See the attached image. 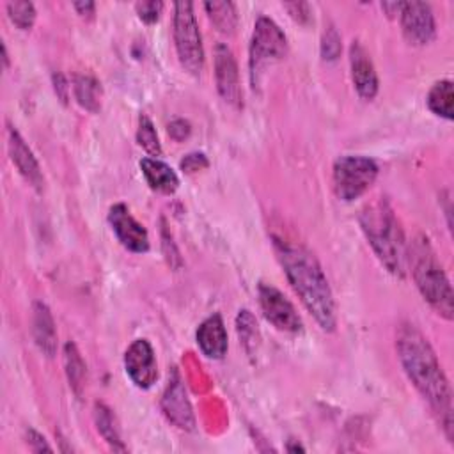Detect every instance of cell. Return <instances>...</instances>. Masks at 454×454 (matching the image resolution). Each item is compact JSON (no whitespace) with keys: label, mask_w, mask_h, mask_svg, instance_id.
<instances>
[{"label":"cell","mask_w":454,"mask_h":454,"mask_svg":"<svg viewBox=\"0 0 454 454\" xmlns=\"http://www.w3.org/2000/svg\"><path fill=\"white\" fill-rule=\"evenodd\" d=\"M395 346L399 362L406 376L419 390V394L424 397V401H427L445 436L452 442V390L431 344L417 326L404 323L397 330Z\"/></svg>","instance_id":"cell-1"},{"label":"cell","mask_w":454,"mask_h":454,"mask_svg":"<svg viewBox=\"0 0 454 454\" xmlns=\"http://www.w3.org/2000/svg\"><path fill=\"white\" fill-rule=\"evenodd\" d=\"M273 247L291 287L305 309L325 332H333L337 325L335 300L326 275L314 254L303 245L280 238H273Z\"/></svg>","instance_id":"cell-2"},{"label":"cell","mask_w":454,"mask_h":454,"mask_svg":"<svg viewBox=\"0 0 454 454\" xmlns=\"http://www.w3.org/2000/svg\"><path fill=\"white\" fill-rule=\"evenodd\" d=\"M360 227L380 259L394 277L403 278L408 264V247L401 223L385 197L367 204L358 216Z\"/></svg>","instance_id":"cell-3"},{"label":"cell","mask_w":454,"mask_h":454,"mask_svg":"<svg viewBox=\"0 0 454 454\" xmlns=\"http://www.w3.org/2000/svg\"><path fill=\"white\" fill-rule=\"evenodd\" d=\"M408 261L415 286L422 298L438 316L450 321L454 316L452 287L426 236H419L413 241L411 248L408 250Z\"/></svg>","instance_id":"cell-4"},{"label":"cell","mask_w":454,"mask_h":454,"mask_svg":"<svg viewBox=\"0 0 454 454\" xmlns=\"http://www.w3.org/2000/svg\"><path fill=\"white\" fill-rule=\"evenodd\" d=\"M287 53V39L280 27L266 18L259 16L252 32L250 39V53H248V64H250V80L255 89L259 85L261 74L268 66L280 60Z\"/></svg>","instance_id":"cell-5"},{"label":"cell","mask_w":454,"mask_h":454,"mask_svg":"<svg viewBox=\"0 0 454 454\" xmlns=\"http://www.w3.org/2000/svg\"><path fill=\"white\" fill-rule=\"evenodd\" d=\"M174 43L181 66L199 74L204 67V48L192 2L174 4Z\"/></svg>","instance_id":"cell-6"},{"label":"cell","mask_w":454,"mask_h":454,"mask_svg":"<svg viewBox=\"0 0 454 454\" xmlns=\"http://www.w3.org/2000/svg\"><path fill=\"white\" fill-rule=\"evenodd\" d=\"M376 177L378 165L367 156L346 154L333 163V192L344 202H351L364 195Z\"/></svg>","instance_id":"cell-7"},{"label":"cell","mask_w":454,"mask_h":454,"mask_svg":"<svg viewBox=\"0 0 454 454\" xmlns=\"http://www.w3.org/2000/svg\"><path fill=\"white\" fill-rule=\"evenodd\" d=\"M401 28L404 39L413 46L429 44L434 39L436 27L431 5L426 2H403Z\"/></svg>","instance_id":"cell-8"},{"label":"cell","mask_w":454,"mask_h":454,"mask_svg":"<svg viewBox=\"0 0 454 454\" xmlns=\"http://www.w3.org/2000/svg\"><path fill=\"white\" fill-rule=\"evenodd\" d=\"M259 305L264 317L282 332H300L301 319L293 303L273 286L261 284L257 289Z\"/></svg>","instance_id":"cell-9"},{"label":"cell","mask_w":454,"mask_h":454,"mask_svg":"<svg viewBox=\"0 0 454 454\" xmlns=\"http://www.w3.org/2000/svg\"><path fill=\"white\" fill-rule=\"evenodd\" d=\"M161 410L168 422H172L176 427L183 431H193L195 429V417L193 410L186 394V388L183 385V380L177 371H172V376L168 380V385L161 397Z\"/></svg>","instance_id":"cell-10"},{"label":"cell","mask_w":454,"mask_h":454,"mask_svg":"<svg viewBox=\"0 0 454 454\" xmlns=\"http://www.w3.org/2000/svg\"><path fill=\"white\" fill-rule=\"evenodd\" d=\"M124 369L138 388H149L158 378L154 349L145 339H137L124 353Z\"/></svg>","instance_id":"cell-11"},{"label":"cell","mask_w":454,"mask_h":454,"mask_svg":"<svg viewBox=\"0 0 454 454\" xmlns=\"http://www.w3.org/2000/svg\"><path fill=\"white\" fill-rule=\"evenodd\" d=\"M215 80L222 99L236 108L243 105V92L239 85L238 64L232 51L225 44L215 48Z\"/></svg>","instance_id":"cell-12"},{"label":"cell","mask_w":454,"mask_h":454,"mask_svg":"<svg viewBox=\"0 0 454 454\" xmlns=\"http://www.w3.org/2000/svg\"><path fill=\"white\" fill-rule=\"evenodd\" d=\"M108 223L124 248L135 254H144L149 250L147 231L131 216L126 204H115L110 207Z\"/></svg>","instance_id":"cell-13"},{"label":"cell","mask_w":454,"mask_h":454,"mask_svg":"<svg viewBox=\"0 0 454 454\" xmlns=\"http://www.w3.org/2000/svg\"><path fill=\"white\" fill-rule=\"evenodd\" d=\"M349 67L356 92L364 99H372L378 92V74L369 53L360 44V41H353L349 46Z\"/></svg>","instance_id":"cell-14"},{"label":"cell","mask_w":454,"mask_h":454,"mask_svg":"<svg viewBox=\"0 0 454 454\" xmlns=\"http://www.w3.org/2000/svg\"><path fill=\"white\" fill-rule=\"evenodd\" d=\"M7 147H9L11 160L16 165L18 172L25 177V181L28 184L41 190L44 184V177L39 168V163H37L34 153L30 151V147L21 138V135L12 126L7 128Z\"/></svg>","instance_id":"cell-15"},{"label":"cell","mask_w":454,"mask_h":454,"mask_svg":"<svg viewBox=\"0 0 454 454\" xmlns=\"http://www.w3.org/2000/svg\"><path fill=\"white\" fill-rule=\"evenodd\" d=\"M32 333L43 355L51 358L57 353V330L53 316L46 303L35 301L32 309Z\"/></svg>","instance_id":"cell-16"},{"label":"cell","mask_w":454,"mask_h":454,"mask_svg":"<svg viewBox=\"0 0 454 454\" xmlns=\"http://www.w3.org/2000/svg\"><path fill=\"white\" fill-rule=\"evenodd\" d=\"M197 344L207 358H222L227 351V332L218 314L204 319L197 330Z\"/></svg>","instance_id":"cell-17"},{"label":"cell","mask_w":454,"mask_h":454,"mask_svg":"<svg viewBox=\"0 0 454 454\" xmlns=\"http://www.w3.org/2000/svg\"><path fill=\"white\" fill-rule=\"evenodd\" d=\"M140 168H142V174L147 181V184L160 192V193H174L179 186V177L177 174L161 160L158 158H142L140 161Z\"/></svg>","instance_id":"cell-18"},{"label":"cell","mask_w":454,"mask_h":454,"mask_svg":"<svg viewBox=\"0 0 454 454\" xmlns=\"http://www.w3.org/2000/svg\"><path fill=\"white\" fill-rule=\"evenodd\" d=\"M73 92L78 105L89 112L101 108V85L90 74H76L73 78Z\"/></svg>","instance_id":"cell-19"},{"label":"cell","mask_w":454,"mask_h":454,"mask_svg":"<svg viewBox=\"0 0 454 454\" xmlns=\"http://www.w3.org/2000/svg\"><path fill=\"white\" fill-rule=\"evenodd\" d=\"M427 106L433 114L450 121L454 114V89L450 80L436 82L427 94Z\"/></svg>","instance_id":"cell-20"},{"label":"cell","mask_w":454,"mask_h":454,"mask_svg":"<svg viewBox=\"0 0 454 454\" xmlns=\"http://www.w3.org/2000/svg\"><path fill=\"white\" fill-rule=\"evenodd\" d=\"M64 367L69 380V387L74 390L76 395H80L85 387L87 371H85V362L73 342H67L64 346Z\"/></svg>","instance_id":"cell-21"},{"label":"cell","mask_w":454,"mask_h":454,"mask_svg":"<svg viewBox=\"0 0 454 454\" xmlns=\"http://www.w3.org/2000/svg\"><path fill=\"white\" fill-rule=\"evenodd\" d=\"M204 9L211 20V23L222 34H234L238 27V12L232 2H206Z\"/></svg>","instance_id":"cell-22"},{"label":"cell","mask_w":454,"mask_h":454,"mask_svg":"<svg viewBox=\"0 0 454 454\" xmlns=\"http://www.w3.org/2000/svg\"><path fill=\"white\" fill-rule=\"evenodd\" d=\"M94 420H96V427L99 431V434L105 438V442L114 449V450H126L122 440H121V434H119V429H117V422H115V417L112 415V411L98 403L94 406Z\"/></svg>","instance_id":"cell-23"},{"label":"cell","mask_w":454,"mask_h":454,"mask_svg":"<svg viewBox=\"0 0 454 454\" xmlns=\"http://www.w3.org/2000/svg\"><path fill=\"white\" fill-rule=\"evenodd\" d=\"M137 142L142 149H145V153H149L151 156H160L161 154V144L158 138V133L151 122V119L147 115H140L138 117V129H137Z\"/></svg>","instance_id":"cell-24"},{"label":"cell","mask_w":454,"mask_h":454,"mask_svg":"<svg viewBox=\"0 0 454 454\" xmlns=\"http://www.w3.org/2000/svg\"><path fill=\"white\" fill-rule=\"evenodd\" d=\"M9 20L21 30H30L35 21V7L32 2H9Z\"/></svg>","instance_id":"cell-25"},{"label":"cell","mask_w":454,"mask_h":454,"mask_svg":"<svg viewBox=\"0 0 454 454\" xmlns=\"http://www.w3.org/2000/svg\"><path fill=\"white\" fill-rule=\"evenodd\" d=\"M340 35L339 32L335 30V27H328L323 34V39H321V55L325 60L332 62V60H337L339 55H340Z\"/></svg>","instance_id":"cell-26"},{"label":"cell","mask_w":454,"mask_h":454,"mask_svg":"<svg viewBox=\"0 0 454 454\" xmlns=\"http://www.w3.org/2000/svg\"><path fill=\"white\" fill-rule=\"evenodd\" d=\"M137 9V14L142 21L145 23H154L158 21L160 14H161V9H163V4L161 2H156V0H145V2H138L135 5Z\"/></svg>","instance_id":"cell-27"},{"label":"cell","mask_w":454,"mask_h":454,"mask_svg":"<svg viewBox=\"0 0 454 454\" xmlns=\"http://www.w3.org/2000/svg\"><path fill=\"white\" fill-rule=\"evenodd\" d=\"M206 167H207V160H206V156L200 154V153H192V154L184 156L183 161H181V168H183L184 172H188V174L197 172V170L206 168Z\"/></svg>","instance_id":"cell-28"},{"label":"cell","mask_w":454,"mask_h":454,"mask_svg":"<svg viewBox=\"0 0 454 454\" xmlns=\"http://www.w3.org/2000/svg\"><path fill=\"white\" fill-rule=\"evenodd\" d=\"M190 131H192L190 122L184 121V119H176V121H172V122L168 124V135H170L174 140H177V142L184 140V138L190 135Z\"/></svg>","instance_id":"cell-29"},{"label":"cell","mask_w":454,"mask_h":454,"mask_svg":"<svg viewBox=\"0 0 454 454\" xmlns=\"http://www.w3.org/2000/svg\"><path fill=\"white\" fill-rule=\"evenodd\" d=\"M284 7L289 11V14L300 21V23H305L309 21L310 18V11H309V5L303 4V2H293V4H284Z\"/></svg>","instance_id":"cell-30"},{"label":"cell","mask_w":454,"mask_h":454,"mask_svg":"<svg viewBox=\"0 0 454 454\" xmlns=\"http://www.w3.org/2000/svg\"><path fill=\"white\" fill-rule=\"evenodd\" d=\"M27 443H28L30 450H34V452H43V450L50 452V450H51V447L46 443L44 436L39 434V433L34 431V429H28V431H27Z\"/></svg>","instance_id":"cell-31"},{"label":"cell","mask_w":454,"mask_h":454,"mask_svg":"<svg viewBox=\"0 0 454 454\" xmlns=\"http://www.w3.org/2000/svg\"><path fill=\"white\" fill-rule=\"evenodd\" d=\"M53 85H55V92L60 98L62 103H67V94H69V85L66 82V78L60 73L53 74Z\"/></svg>","instance_id":"cell-32"},{"label":"cell","mask_w":454,"mask_h":454,"mask_svg":"<svg viewBox=\"0 0 454 454\" xmlns=\"http://www.w3.org/2000/svg\"><path fill=\"white\" fill-rule=\"evenodd\" d=\"M74 9L78 11L80 16H83V18H92L96 5H94L92 2H76V4H74Z\"/></svg>","instance_id":"cell-33"},{"label":"cell","mask_w":454,"mask_h":454,"mask_svg":"<svg viewBox=\"0 0 454 454\" xmlns=\"http://www.w3.org/2000/svg\"><path fill=\"white\" fill-rule=\"evenodd\" d=\"M401 7H403V2H383V4H381V9H383L388 16L399 14V12H401Z\"/></svg>","instance_id":"cell-34"}]
</instances>
